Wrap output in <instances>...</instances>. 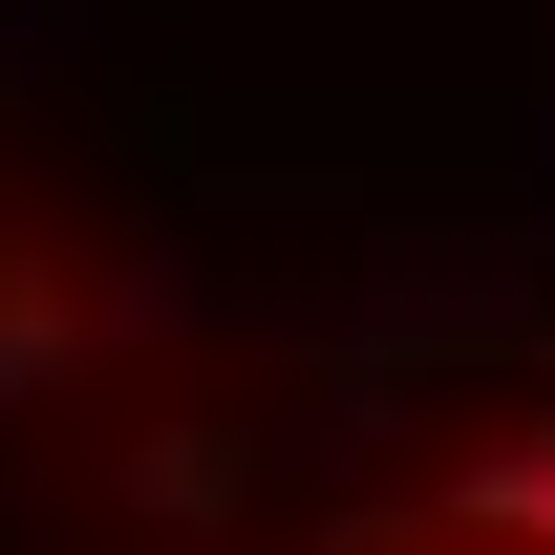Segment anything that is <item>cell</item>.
Segmentation results:
<instances>
[{"label":"cell","mask_w":555,"mask_h":555,"mask_svg":"<svg viewBox=\"0 0 555 555\" xmlns=\"http://www.w3.org/2000/svg\"><path fill=\"white\" fill-rule=\"evenodd\" d=\"M107 321H150L129 235H43V214H0V427L65 406L86 363H107Z\"/></svg>","instance_id":"obj_1"},{"label":"cell","mask_w":555,"mask_h":555,"mask_svg":"<svg viewBox=\"0 0 555 555\" xmlns=\"http://www.w3.org/2000/svg\"><path fill=\"white\" fill-rule=\"evenodd\" d=\"M427 555H555V406L513 427V449H470V470L427 491Z\"/></svg>","instance_id":"obj_3"},{"label":"cell","mask_w":555,"mask_h":555,"mask_svg":"<svg viewBox=\"0 0 555 555\" xmlns=\"http://www.w3.org/2000/svg\"><path fill=\"white\" fill-rule=\"evenodd\" d=\"M235 470H257V449H235V406H129L107 449H86V491H107V513H150V534L235 513Z\"/></svg>","instance_id":"obj_2"}]
</instances>
